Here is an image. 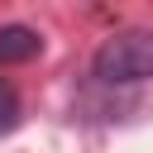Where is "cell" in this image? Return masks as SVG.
<instances>
[{"instance_id": "1", "label": "cell", "mask_w": 153, "mask_h": 153, "mask_svg": "<svg viewBox=\"0 0 153 153\" xmlns=\"http://www.w3.org/2000/svg\"><path fill=\"white\" fill-rule=\"evenodd\" d=\"M91 76L100 86H143L153 81V29H120L110 33L96 57H91Z\"/></svg>"}, {"instance_id": "2", "label": "cell", "mask_w": 153, "mask_h": 153, "mask_svg": "<svg viewBox=\"0 0 153 153\" xmlns=\"http://www.w3.org/2000/svg\"><path fill=\"white\" fill-rule=\"evenodd\" d=\"M43 53V33L29 24H0V62H33Z\"/></svg>"}, {"instance_id": "3", "label": "cell", "mask_w": 153, "mask_h": 153, "mask_svg": "<svg viewBox=\"0 0 153 153\" xmlns=\"http://www.w3.org/2000/svg\"><path fill=\"white\" fill-rule=\"evenodd\" d=\"M24 120V105H19V91L10 76H0V134H14Z\"/></svg>"}]
</instances>
